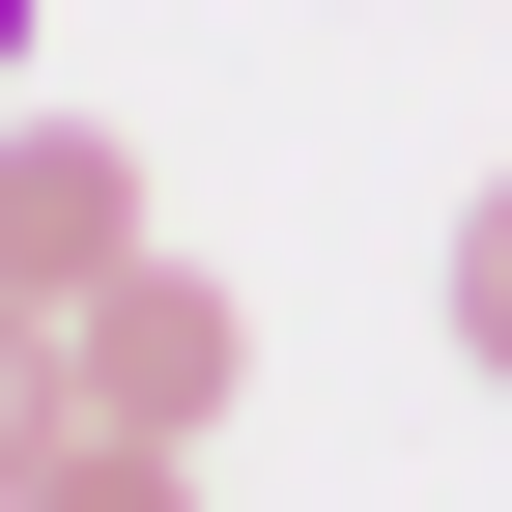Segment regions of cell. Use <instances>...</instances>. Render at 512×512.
I'll return each instance as SVG.
<instances>
[{
  "label": "cell",
  "mask_w": 512,
  "mask_h": 512,
  "mask_svg": "<svg viewBox=\"0 0 512 512\" xmlns=\"http://www.w3.org/2000/svg\"><path fill=\"white\" fill-rule=\"evenodd\" d=\"M0 57H29V0H0Z\"/></svg>",
  "instance_id": "cell-6"
},
{
  "label": "cell",
  "mask_w": 512,
  "mask_h": 512,
  "mask_svg": "<svg viewBox=\"0 0 512 512\" xmlns=\"http://www.w3.org/2000/svg\"><path fill=\"white\" fill-rule=\"evenodd\" d=\"M57 427H86V399H57V313H0V512H29V456H57Z\"/></svg>",
  "instance_id": "cell-5"
},
{
  "label": "cell",
  "mask_w": 512,
  "mask_h": 512,
  "mask_svg": "<svg viewBox=\"0 0 512 512\" xmlns=\"http://www.w3.org/2000/svg\"><path fill=\"white\" fill-rule=\"evenodd\" d=\"M29 512H200V456H171V427H57Z\"/></svg>",
  "instance_id": "cell-4"
},
{
  "label": "cell",
  "mask_w": 512,
  "mask_h": 512,
  "mask_svg": "<svg viewBox=\"0 0 512 512\" xmlns=\"http://www.w3.org/2000/svg\"><path fill=\"white\" fill-rule=\"evenodd\" d=\"M427 342H456L484 399H512V171H484V200H456V256H427Z\"/></svg>",
  "instance_id": "cell-3"
},
{
  "label": "cell",
  "mask_w": 512,
  "mask_h": 512,
  "mask_svg": "<svg viewBox=\"0 0 512 512\" xmlns=\"http://www.w3.org/2000/svg\"><path fill=\"white\" fill-rule=\"evenodd\" d=\"M114 256H143V143H86V114H0V313H86Z\"/></svg>",
  "instance_id": "cell-2"
},
{
  "label": "cell",
  "mask_w": 512,
  "mask_h": 512,
  "mask_svg": "<svg viewBox=\"0 0 512 512\" xmlns=\"http://www.w3.org/2000/svg\"><path fill=\"white\" fill-rule=\"evenodd\" d=\"M57 399H86V427H171V456H200V427L256 399V313L200 285V256H114V285L57 313Z\"/></svg>",
  "instance_id": "cell-1"
}]
</instances>
